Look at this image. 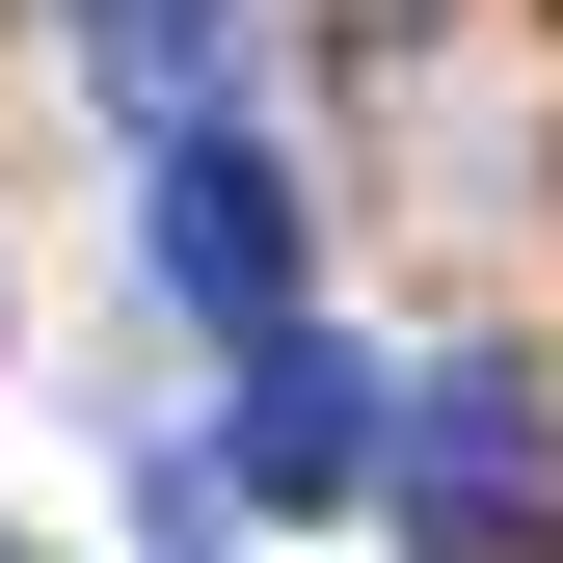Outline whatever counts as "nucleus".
I'll list each match as a JSON object with an SVG mask.
<instances>
[{"instance_id":"1","label":"nucleus","mask_w":563,"mask_h":563,"mask_svg":"<svg viewBox=\"0 0 563 563\" xmlns=\"http://www.w3.org/2000/svg\"><path fill=\"white\" fill-rule=\"evenodd\" d=\"M402 430V376H349L322 322H242V402H216V510H349Z\"/></svg>"},{"instance_id":"3","label":"nucleus","mask_w":563,"mask_h":563,"mask_svg":"<svg viewBox=\"0 0 563 563\" xmlns=\"http://www.w3.org/2000/svg\"><path fill=\"white\" fill-rule=\"evenodd\" d=\"M376 483H402V537H430V563H510V537H537V376H402Z\"/></svg>"},{"instance_id":"4","label":"nucleus","mask_w":563,"mask_h":563,"mask_svg":"<svg viewBox=\"0 0 563 563\" xmlns=\"http://www.w3.org/2000/svg\"><path fill=\"white\" fill-rule=\"evenodd\" d=\"M81 54H108V81L188 134V108H216V54H242V0H81Z\"/></svg>"},{"instance_id":"2","label":"nucleus","mask_w":563,"mask_h":563,"mask_svg":"<svg viewBox=\"0 0 563 563\" xmlns=\"http://www.w3.org/2000/svg\"><path fill=\"white\" fill-rule=\"evenodd\" d=\"M162 296H188V322H296V162H268L242 108L162 134Z\"/></svg>"}]
</instances>
